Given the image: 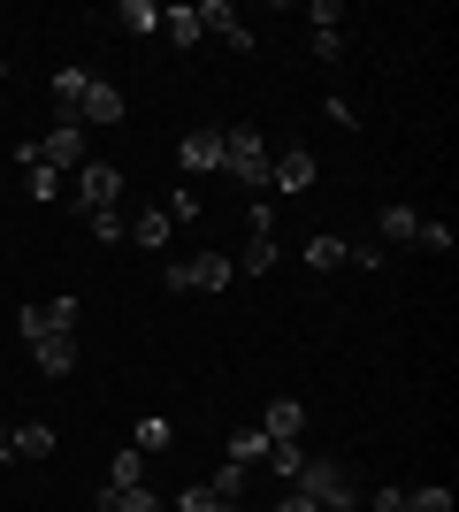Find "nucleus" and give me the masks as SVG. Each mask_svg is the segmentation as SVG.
Listing matches in <instances>:
<instances>
[{"label": "nucleus", "mask_w": 459, "mask_h": 512, "mask_svg": "<svg viewBox=\"0 0 459 512\" xmlns=\"http://www.w3.org/2000/svg\"><path fill=\"white\" fill-rule=\"evenodd\" d=\"M16 161H23V169H54V176L85 169V138H77V123H54L39 146H16Z\"/></svg>", "instance_id": "nucleus-3"}, {"label": "nucleus", "mask_w": 459, "mask_h": 512, "mask_svg": "<svg viewBox=\"0 0 459 512\" xmlns=\"http://www.w3.org/2000/svg\"><path fill=\"white\" fill-rule=\"evenodd\" d=\"M85 69H62V77H54V107H62V123H77V100H85Z\"/></svg>", "instance_id": "nucleus-14"}, {"label": "nucleus", "mask_w": 459, "mask_h": 512, "mask_svg": "<svg viewBox=\"0 0 459 512\" xmlns=\"http://www.w3.org/2000/svg\"><path fill=\"white\" fill-rule=\"evenodd\" d=\"M268 184H276V192H306V184H314V153L306 146L276 153V161H268Z\"/></svg>", "instance_id": "nucleus-8"}, {"label": "nucleus", "mask_w": 459, "mask_h": 512, "mask_svg": "<svg viewBox=\"0 0 459 512\" xmlns=\"http://www.w3.org/2000/svg\"><path fill=\"white\" fill-rule=\"evenodd\" d=\"M383 237H391V245H414V237H421V214L414 207H383Z\"/></svg>", "instance_id": "nucleus-19"}, {"label": "nucleus", "mask_w": 459, "mask_h": 512, "mask_svg": "<svg viewBox=\"0 0 459 512\" xmlns=\"http://www.w3.org/2000/svg\"><path fill=\"white\" fill-rule=\"evenodd\" d=\"M245 474H253V467H230V459L215 467V482H207V490H215L222 512H238V505H245Z\"/></svg>", "instance_id": "nucleus-12"}, {"label": "nucleus", "mask_w": 459, "mask_h": 512, "mask_svg": "<svg viewBox=\"0 0 459 512\" xmlns=\"http://www.w3.org/2000/svg\"><path fill=\"white\" fill-rule=\"evenodd\" d=\"M161 214H169V222H199V192H169Z\"/></svg>", "instance_id": "nucleus-27"}, {"label": "nucleus", "mask_w": 459, "mask_h": 512, "mask_svg": "<svg viewBox=\"0 0 459 512\" xmlns=\"http://www.w3.org/2000/svg\"><path fill=\"white\" fill-rule=\"evenodd\" d=\"M23 184H31V199H54V192H62V176H54V169H23Z\"/></svg>", "instance_id": "nucleus-30"}, {"label": "nucleus", "mask_w": 459, "mask_h": 512, "mask_svg": "<svg viewBox=\"0 0 459 512\" xmlns=\"http://www.w3.org/2000/svg\"><path fill=\"white\" fill-rule=\"evenodd\" d=\"M192 16H199V31H230L238 8H230V0H207V8H192Z\"/></svg>", "instance_id": "nucleus-23"}, {"label": "nucleus", "mask_w": 459, "mask_h": 512, "mask_svg": "<svg viewBox=\"0 0 459 512\" xmlns=\"http://www.w3.org/2000/svg\"><path fill=\"white\" fill-rule=\"evenodd\" d=\"M92 237H100V245H123V237H131V222H123L115 207H100V214H92Z\"/></svg>", "instance_id": "nucleus-22"}, {"label": "nucleus", "mask_w": 459, "mask_h": 512, "mask_svg": "<svg viewBox=\"0 0 459 512\" xmlns=\"http://www.w3.org/2000/svg\"><path fill=\"white\" fill-rule=\"evenodd\" d=\"M115 192H123V169H115V161H85V169H77V199H85L92 214L115 207Z\"/></svg>", "instance_id": "nucleus-6"}, {"label": "nucleus", "mask_w": 459, "mask_h": 512, "mask_svg": "<svg viewBox=\"0 0 459 512\" xmlns=\"http://www.w3.org/2000/svg\"><path fill=\"white\" fill-rule=\"evenodd\" d=\"M169 230H176V222H169V214H161V207H146V214H138V222H131V237H138V245H146V253H153V245H169Z\"/></svg>", "instance_id": "nucleus-18"}, {"label": "nucleus", "mask_w": 459, "mask_h": 512, "mask_svg": "<svg viewBox=\"0 0 459 512\" xmlns=\"http://www.w3.org/2000/svg\"><path fill=\"white\" fill-rule=\"evenodd\" d=\"M176 512H222V505H215V490H207V482H192V490L176 497Z\"/></svg>", "instance_id": "nucleus-29"}, {"label": "nucleus", "mask_w": 459, "mask_h": 512, "mask_svg": "<svg viewBox=\"0 0 459 512\" xmlns=\"http://www.w3.org/2000/svg\"><path fill=\"white\" fill-rule=\"evenodd\" d=\"M230 276H238V260H222V253H199V260H176V268H169L161 283H169V291H222Z\"/></svg>", "instance_id": "nucleus-4"}, {"label": "nucleus", "mask_w": 459, "mask_h": 512, "mask_svg": "<svg viewBox=\"0 0 459 512\" xmlns=\"http://www.w3.org/2000/svg\"><path fill=\"white\" fill-rule=\"evenodd\" d=\"M268 459V436L261 428H238V436H230V467H261Z\"/></svg>", "instance_id": "nucleus-17"}, {"label": "nucleus", "mask_w": 459, "mask_h": 512, "mask_svg": "<svg viewBox=\"0 0 459 512\" xmlns=\"http://www.w3.org/2000/svg\"><path fill=\"white\" fill-rule=\"evenodd\" d=\"M115 23H131L138 39H146V31H161V8H153V0H123V8H115Z\"/></svg>", "instance_id": "nucleus-20"}, {"label": "nucleus", "mask_w": 459, "mask_h": 512, "mask_svg": "<svg viewBox=\"0 0 459 512\" xmlns=\"http://www.w3.org/2000/svg\"><path fill=\"white\" fill-rule=\"evenodd\" d=\"M138 482H146V474H138V451H123V459L108 467V490H138Z\"/></svg>", "instance_id": "nucleus-25"}, {"label": "nucleus", "mask_w": 459, "mask_h": 512, "mask_svg": "<svg viewBox=\"0 0 459 512\" xmlns=\"http://www.w3.org/2000/svg\"><path fill=\"white\" fill-rule=\"evenodd\" d=\"M261 436H268V444H299V436H306V406H299V398H268Z\"/></svg>", "instance_id": "nucleus-7"}, {"label": "nucleus", "mask_w": 459, "mask_h": 512, "mask_svg": "<svg viewBox=\"0 0 459 512\" xmlns=\"http://www.w3.org/2000/svg\"><path fill=\"white\" fill-rule=\"evenodd\" d=\"M268 467H276V474H284V482H291V474L306 467V451H299V444H268Z\"/></svg>", "instance_id": "nucleus-26"}, {"label": "nucleus", "mask_w": 459, "mask_h": 512, "mask_svg": "<svg viewBox=\"0 0 459 512\" xmlns=\"http://www.w3.org/2000/svg\"><path fill=\"white\" fill-rule=\"evenodd\" d=\"M8 451H16V459H46V451H54V428H46V421H23L16 436H8Z\"/></svg>", "instance_id": "nucleus-13"}, {"label": "nucleus", "mask_w": 459, "mask_h": 512, "mask_svg": "<svg viewBox=\"0 0 459 512\" xmlns=\"http://www.w3.org/2000/svg\"><path fill=\"white\" fill-rule=\"evenodd\" d=\"M238 268H253V276H268V268H276V237H253V245H245V260Z\"/></svg>", "instance_id": "nucleus-24"}, {"label": "nucleus", "mask_w": 459, "mask_h": 512, "mask_svg": "<svg viewBox=\"0 0 459 512\" xmlns=\"http://www.w3.org/2000/svg\"><path fill=\"white\" fill-rule=\"evenodd\" d=\"M268 512H314V505H306V497H299V490H291V497H284V505H268Z\"/></svg>", "instance_id": "nucleus-33"}, {"label": "nucleus", "mask_w": 459, "mask_h": 512, "mask_svg": "<svg viewBox=\"0 0 459 512\" xmlns=\"http://www.w3.org/2000/svg\"><path fill=\"white\" fill-rule=\"evenodd\" d=\"M77 329V299H46V306H23L16 314V337L39 344V337H69Z\"/></svg>", "instance_id": "nucleus-5"}, {"label": "nucleus", "mask_w": 459, "mask_h": 512, "mask_svg": "<svg viewBox=\"0 0 459 512\" xmlns=\"http://www.w3.org/2000/svg\"><path fill=\"white\" fill-rule=\"evenodd\" d=\"M77 115H85V123H100V130H108V123H123V92L92 77V85H85V100H77Z\"/></svg>", "instance_id": "nucleus-11"}, {"label": "nucleus", "mask_w": 459, "mask_h": 512, "mask_svg": "<svg viewBox=\"0 0 459 512\" xmlns=\"http://www.w3.org/2000/svg\"><path fill=\"white\" fill-rule=\"evenodd\" d=\"M306 268H345V237L314 230V237H306Z\"/></svg>", "instance_id": "nucleus-16"}, {"label": "nucleus", "mask_w": 459, "mask_h": 512, "mask_svg": "<svg viewBox=\"0 0 459 512\" xmlns=\"http://www.w3.org/2000/svg\"><path fill=\"white\" fill-rule=\"evenodd\" d=\"M161 31H169L176 46H199V16L192 8H161Z\"/></svg>", "instance_id": "nucleus-21"}, {"label": "nucleus", "mask_w": 459, "mask_h": 512, "mask_svg": "<svg viewBox=\"0 0 459 512\" xmlns=\"http://www.w3.org/2000/svg\"><path fill=\"white\" fill-rule=\"evenodd\" d=\"M0 77H8V62H0Z\"/></svg>", "instance_id": "nucleus-35"}, {"label": "nucleus", "mask_w": 459, "mask_h": 512, "mask_svg": "<svg viewBox=\"0 0 459 512\" xmlns=\"http://www.w3.org/2000/svg\"><path fill=\"white\" fill-rule=\"evenodd\" d=\"M138 444H146V451H169V421H161V413H153V421H138Z\"/></svg>", "instance_id": "nucleus-31"}, {"label": "nucleus", "mask_w": 459, "mask_h": 512, "mask_svg": "<svg viewBox=\"0 0 459 512\" xmlns=\"http://www.w3.org/2000/svg\"><path fill=\"white\" fill-rule=\"evenodd\" d=\"M291 482H299V497H306L314 512H352V497H360L352 467H337V459H306V467L291 474Z\"/></svg>", "instance_id": "nucleus-1"}, {"label": "nucleus", "mask_w": 459, "mask_h": 512, "mask_svg": "<svg viewBox=\"0 0 459 512\" xmlns=\"http://www.w3.org/2000/svg\"><path fill=\"white\" fill-rule=\"evenodd\" d=\"M268 161H276V153L261 146V130H222V176H238L245 192L268 184Z\"/></svg>", "instance_id": "nucleus-2"}, {"label": "nucleus", "mask_w": 459, "mask_h": 512, "mask_svg": "<svg viewBox=\"0 0 459 512\" xmlns=\"http://www.w3.org/2000/svg\"><path fill=\"white\" fill-rule=\"evenodd\" d=\"M0 459H8V421H0Z\"/></svg>", "instance_id": "nucleus-34"}, {"label": "nucleus", "mask_w": 459, "mask_h": 512, "mask_svg": "<svg viewBox=\"0 0 459 512\" xmlns=\"http://www.w3.org/2000/svg\"><path fill=\"white\" fill-rule=\"evenodd\" d=\"M414 245H429V253H452V230H444V222H421Z\"/></svg>", "instance_id": "nucleus-32"}, {"label": "nucleus", "mask_w": 459, "mask_h": 512, "mask_svg": "<svg viewBox=\"0 0 459 512\" xmlns=\"http://www.w3.org/2000/svg\"><path fill=\"white\" fill-rule=\"evenodd\" d=\"M31 367H39L46 383H62L69 367H77V337H39L31 344Z\"/></svg>", "instance_id": "nucleus-10"}, {"label": "nucleus", "mask_w": 459, "mask_h": 512, "mask_svg": "<svg viewBox=\"0 0 459 512\" xmlns=\"http://www.w3.org/2000/svg\"><path fill=\"white\" fill-rule=\"evenodd\" d=\"M100 512H161V497L138 482V490H100Z\"/></svg>", "instance_id": "nucleus-15"}, {"label": "nucleus", "mask_w": 459, "mask_h": 512, "mask_svg": "<svg viewBox=\"0 0 459 512\" xmlns=\"http://www.w3.org/2000/svg\"><path fill=\"white\" fill-rule=\"evenodd\" d=\"M406 512H452V490H406Z\"/></svg>", "instance_id": "nucleus-28"}, {"label": "nucleus", "mask_w": 459, "mask_h": 512, "mask_svg": "<svg viewBox=\"0 0 459 512\" xmlns=\"http://www.w3.org/2000/svg\"><path fill=\"white\" fill-rule=\"evenodd\" d=\"M176 161H184V176H207V169H222V130H192V138L176 146Z\"/></svg>", "instance_id": "nucleus-9"}]
</instances>
